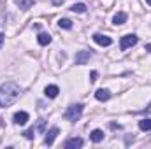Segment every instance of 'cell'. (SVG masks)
I'll use <instances>...</instances> for the list:
<instances>
[{
    "label": "cell",
    "instance_id": "obj_1",
    "mask_svg": "<svg viewBox=\"0 0 151 149\" xmlns=\"http://www.w3.org/2000/svg\"><path fill=\"white\" fill-rule=\"evenodd\" d=\"M19 95H21V88H19L16 82L9 81V82L2 84V86H0V107H9V105H12V104L19 98Z\"/></svg>",
    "mask_w": 151,
    "mask_h": 149
},
{
    "label": "cell",
    "instance_id": "obj_2",
    "mask_svg": "<svg viewBox=\"0 0 151 149\" xmlns=\"http://www.w3.org/2000/svg\"><path fill=\"white\" fill-rule=\"evenodd\" d=\"M81 114H83V105L81 104H74V105H70L65 114H63V117L67 119V121H77L79 117H81Z\"/></svg>",
    "mask_w": 151,
    "mask_h": 149
},
{
    "label": "cell",
    "instance_id": "obj_3",
    "mask_svg": "<svg viewBox=\"0 0 151 149\" xmlns=\"http://www.w3.org/2000/svg\"><path fill=\"white\" fill-rule=\"evenodd\" d=\"M135 44H137V37L135 35H125V37H121L119 47H121V51H125V49H128V47H132Z\"/></svg>",
    "mask_w": 151,
    "mask_h": 149
},
{
    "label": "cell",
    "instance_id": "obj_4",
    "mask_svg": "<svg viewBox=\"0 0 151 149\" xmlns=\"http://www.w3.org/2000/svg\"><path fill=\"white\" fill-rule=\"evenodd\" d=\"M91 58V51H79L76 54V65H84Z\"/></svg>",
    "mask_w": 151,
    "mask_h": 149
},
{
    "label": "cell",
    "instance_id": "obj_5",
    "mask_svg": "<svg viewBox=\"0 0 151 149\" xmlns=\"http://www.w3.org/2000/svg\"><path fill=\"white\" fill-rule=\"evenodd\" d=\"M60 133V130L56 128V126H53L47 133H46V139H44V144L46 146H53V142H55V139H56V135Z\"/></svg>",
    "mask_w": 151,
    "mask_h": 149
},
{
    "label": "cell",
    "instance_id": "obj_6",
    "mask_svg": "<svg viewBox=\"0 0 151 149\" xmlns=\"http://www.w3.org/2000/svg\"><path fill=\"white\" fill-rule=\"evenodd\" d=\"M93 40H95L97 44H100V46H111V44H113L111 37L102 35V34H95V35H93Z\"/></svg>",
    "mask_w": 151,
    "mask_h": 149
},
{
    "label": "cell",
    "instance_id": "obj_7",
    "mask_svg": "<svg viewBox=\"0 0 151 149\" xmlns=\"http://www.w3.org/2000/svg\"><path fill=\"white\" fill-rule=\"evenodd\" d=\"M58 93H60V90H58V86H55V84L46 86V90H44V95H46L47 98H55V97H58Z\"/></svg>",
    "mask_w": 151,
    "mask_h": 149
},
{
    "label": "cell",
    "instance_id": "obj_8",
    "mask_svg": "<svg viewBox=\"0 0 151 149\" xmlns=\"http://www.w3.org/2000/svg\"><path fill=\"white\" fill-rule=\"evenodd\" d=\"M81 146H83V139H79V137L69 139L65 142V149H76V148H81Z\"/></svg>",
    "mask_w": 151,
    "mask_h": 149
},
{
    "label": "cell",
    "instance_id": "obj_9",
    "mask_svg": "<svg viewBox=\"0 0 151 149\" xmlns=\"http://www.w3.org/2000/svg\"><path fill=\"white\" fill-rule=\"evenodd\" d=\"M27 121H28V114H27V112H16V114H14V123H16V125H25V123H27Z\"/></svg>",
    "mask_w": 151,
    "mask_h": 149
},
{
    "label": "cell",
    "instance_id": "obj_10",
    "mask_svg": "<svg viewBox=\"0 0 151 149\" xmlns=\"http://www.w3.org/2000/svg\"><path fill=\"white\" fill-rule=\"evenodd\" d=\"M95 97H97V100H100V102H106V100H109L111 98V93L107 91V90H97V93H95Z\"/></svg>",
    "mask_w": 151,
    "mask_h": 149
},
{
    "label": "cell",
    "instance_id": "obj_11",
    "mask_svg": "<svg viewBox=\"0 0 151 149\" xmlns=\"http://www.w3.org/2000/svg\"><path fill=\"white\" fill-rule=\"evenodd\" d=\"M90 139H91L93 142H100V140H104V132H102V130H93V132L90 133Z\"/></svg>",
    "mask_w": 151,
    "mask_h": 149
},
{
    "label": "cell",
    "instance_id": "obj_12",
    "mask_svg": "<svg viewBox=\"0 0 151 149\" xmlns=\"http://www.w3.org/2000/svg\"><path fill=\"white\" fill-rule=\"evenodd\" d=\"M37 40H39V44H40V46H47V44L51 42V35H49V34H46V32H42V34H39Z\"/></svg>",
    "mask_w": 151,
    "mask_h": 149
},
{
    "label": "cell",
    "instance_id": "obj_13",
    "mask_svg": "<svg viewBox=\"0 0 151 149\" xmlns=\"http://www.w3.org/2000/svg\"><path fill=\"white\" fill-rule=\"evenodd\" d=\"M16 5H18L19 9L27 11V9H30V7L34 5V0H16Z\"/></svg>",
    "mask_w": 151,
    "mask_h": 149
},
{
    "label": "cell",
    "instance_id": "obj_14",
    "mask_svg": "<svg viewBox=\"0 0 151 149\" xmlns=\"http://www.w3.org/2000/svg\"><path fill=\"white\" fill-rule=\"evenodd\" d=\"M125 21H127V14H125V12H118V14L113 18V23H114V25H123Z\"/></svg>",
    "mask_w": 151,
    "mask_h": 149
},
{
    "label": "cell",
    "instance_id": "obj_15",
    "mask_svg": "<svg viewBox=\"0 0 151 149\" xmlns=\"http://www.w3.org/2000/svg\"><path fill=\"white\" fill-rule=\"evenodd\" d=\"M139 128L142 132H150L151 130V119H141L139 121Z\"/></svg>",
    "mask_w": 151,
    "mask_h": 149
},
{
    "label": "cell",
    "instance_id": "obj_16",
    "mask_svg": "<svg viewBox=\"0 0 151 149\" xmlns=\"http://www.w3.org/2000/svg\"><path fill=\"white\" fill-rule=\"evenodd\" d=\"M58 25H60V28H67V30L72 28V21H70V19H60Z\"/></svg>",
    "mask_w": 151,
    "mask_h": 149
},
{
    "label": "cell",
    "instance_id": "obj_17",
    "mask_svg": "<svg viewBox=\"0 0 151 149\" xmlns=\"http://www.w3.org/2000/svg\"><path fill=\"white\" fill-rule=\"evenodd\" d=\"M72 11L81 14V12H84V11H86V5H84V4H74V5H72Z\"/></svg>",
    "mask_w": 151,
    "mask_h": 149
},
{
    "label": "cell",
    "instance_id": "obj_18",
    "mask_svg": "<svg viewBox=\"0 0 151 149\" xmlns=\"http://www.w3.org/2000/svg\"><path fill=\"white\" fill-rule=\"evenodd\" d=\"M37 132H40V133L46 132V119H39L37 121Z\"/></svg>",
    "mask_w": 151,
    "mask_h": 149
},
{
    "label": "cell",
    "instance_id": "obj_19",
    "mask_svg": "<svg viewBox=\"0 0 151 149\" xmlns=\"http://www.w3.org/2000/svg\"><path fill=\"white\" fill-rule=\"evenodd\" d=\"M34 133H35V128H28V130H27V132H25L23 135H25L27 139H34V137H35Z\"/></svg>",
    "mask_w": 151,
    "mask_h": 149
},
{
    "label": "cell",
    "instance_id": "obj_20",
    "mask_svg": "<svg viewBox=\"0 0 151 149\" xmlns=\"http://www.w3.org/2000/svg\"><path fill=\"white\" fill-rule=\"evenodd\" d=\"M90 77H91V79H90V81H91V82H93V81H97V77H99V74H97V72H95V70H93V72H91V74H90Z\"/></svg>",
    "mask_w": 151,
    "mask_h": 149
},
{
    "label": "cell",
    "instance_id": "obj_21",
    "mask_svg": "<svg viewBox=\"0 0 151 149\" xmlns=\"http://www.w3.org/2000/svg\"><path fill=\"white\" fill-rule=\"evenodd\" d=\"M63 2H65V0H53V4H55V5H62Z\"/></svg>",
    "mask_w": 151,
    "mask_h": 149
},
{
    "label": "cell",
    "instance_id": "obj_22",
    "mask_svg": "<svg viewBox=\"0 0 151 149\" xmlns=\"http://www.w3.org/2000/svg\"><path fill=\"white\" fill-rule=\"evenodd\" d=\"M2 42H4V34H0V47H2Z\"/></svg>",
    "mask_w": 151,
    "mask_h": 149
},
{
    "label": "cell",
    "instance_id": "obj_23",
    "mask_svg": "<svg viewBox=\"0 0 151 149\" xmlns=\"http://www.w3.org/2000/svg\"><path fill=\"white\" fill-rule=\"evenodd\" d=\"M146 49H148V51L151 53V44H148V46H146Z\"/></svg>",
    "mask_w": 151,
    "mask_h": 149
},
{
    "label": "cell",
    "instance_id": "obj_24",
    "mask_svg": "<svg viewBox=\"0 0 151 149\" xmlns=\"http://www.w3.org/2000/svg\"><path fill=\"white\" fill-rule=\"evenodd\" d=\"M146 2H148V4H150V5H151V0H146Z\"/></svg>",
    "mask_w": 151,
    "mask_h": 149
},
{
    "label": "cell",
    "instance_id": "obj_25",
    "mask_svg": "<svg viewBox=\"0 0 151 149\" xmlns=\"http://www.w3.org/2000/svg\"><path fill=\"white\" fill-rule=\"evenodd\" d=\"M0 126H2V123H0Z\"/></svg>",
    "mask_w": 151,
    "mask_h": 149
}]
</instances>
